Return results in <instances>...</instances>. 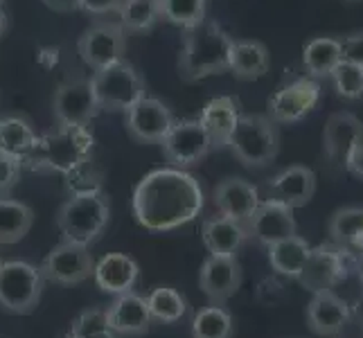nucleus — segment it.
Instances as JSON below:
<instances>
[{"label":"nucleus","instance_id":"nucleus-1","mask_svg":"<svg viewBox=\"0 0 363 338\" xmlns=\"http://www.w3.org/2000/svg\"><path fill=\"white\" fill-rule=\"evenodd\" d=\"M206 203L203 187L192 174L179 167L149 171L135 185L133 217L152 232H167L194 221Z\"/></svg>","mask_w":363,"mask_h":338},{"label":"nucleus","instance_id":"nucleus-2","mask_svg":"<svg viewBox=\"0 0 363 338\" xmlns=\"http://www.w3.org/2000/svg\"><path fill=\"white\" fill-rule=\"evenodd\" d=\"M95 137L89 127L57 124L55 129L36 135L32 152L25 156L23 165L41 174H64L72 176L74 171L86 167L93 154Z\"/></svg>","mask_w":363,"mask_h":338},{"label":"nucleus","instance_id":"nucleus-3","mask_svg":"<svg viewBox=\"0 0 363 338\" xmlns=\"http://www.w3.org/2000/svg\"><path fill=\"white\" fill-rule=\"evenodd\" d=\"M233 36L217 21L203 18L185 30V41L179 57V72L185 81H199L210 74L228 72Z\"/></svg>","mask_w":363,"mask_h":338},{"label":"nucleus","instance_id":"nucleus-4","mask_svg":"<svg viewBox=\"0 0 363 338\" xmlns=\"http://www.w3.org/2000/svg\"><path fill=\"white\" fill-rule=\"evenodd\" d=\"M111 221V201L99 185L74 190L57 212V228L64 242L91 246Z\"/></svg>","mask_w":363,"mask_h":338},{"label":"nucleus","instance_id":"nucleus-5","mask_svg":"<svg viewBox=\"0 0 363 338\" xmlns=\"http://www.w3.org/2000/svg\"><path fill=\"white\" fill-rule=\"evenodd\" d=\"M228 147L244 167H267L280 152V133L269 116H240Z\"/></svg>","mask_w":363,"mask_h":338},{"label":"nucleus","instance_id":"nucleus-6","mask_svg":"<svg viewBox=\"0 0 363 338\" xmlns=\"http://www.w3.org/2000/svg\"><path fill=\"white\" fill-rule=\"evenodd\" d=\"M43 273L30 261L11 259L0 264V307L9 314H32L43 295Z\"/></svg>","mask_w":363,"mask_h":338},{"label":"nucleus","instance_id":"nucleus-7","mask_svg":"<svg viewBox=\"0 0 363 338\" xmlns=\"http://www.w3.org/2000/svg\"><path fill=\"white\" fill-rule=\"evenodd\" d=\"M91 84L102 111H127L145 95V81L127 59L95 70Z\"/></svg>","mask_w":363,"mask_h":338},{"label":"nucleus","instance_id":"nucleus-8","mask_svg":"<svg viewBox=\"0 0 363 338\" xmlns=\"http://www.w3.org/2000/svg\"><path fill=\"white\" fill-rule=\"evenodd\" d=\"M350 261H352V255L345 253L343 248L334 244H320L311 248L305 266L296 280L309 293L332 291L334 286H339L347 278Z\"/></svg>","mask_w":363,"mask_h":338},{"label":"nucleus","instance_id":"nucleus-9","mask_svg":"<svg viewBox=\"0 0 363 338\" xmlns=\"http://www.w3.org/2000/svg\"><path fill=\"white\" fill-rule=\"evenodd\" d=\"M162 156L169 167L187 169L199 165L210 154V137L199 120H174L172 129L162 137Z\"/></svg>","mask_w":363,"mask_h":338},{"label":"nucleus","instance_id":"nucleus-10","mask_svg":"<svg viewBox=\"0 0 363 338\" xmlns=\"http://www.w3.org/2000/svg\"><path fill=\"white\" fill-rule=\"evenodd\" d=\"M39 269L45 280L55 284L72 286V284H82L93 278L95 257L89 246L61 240V244H57L45 255L43 264Z\"/></svg>","mask_w":363,"mask_h":338},{"label":"nucleus","instance_id":"nucleus-11","mask_svg":"<svg viewBox=\"0 0 363 338\" xmlns=\"http://www.w3.org/2000/svg\"><path fill=\"white\" fill-rule=\"evenodd\" d=\"M79 55L86 66L93 70L106 68L116 61L124 59V50H127V32L120 23L99 21L93 23L89 30L79 36Z\"/></svg>","mask_w":363,"mask_h":338},{"label":"nucleus","instance_id":"nucleus-12","mask_svg":"<svg viewBox=\"0 0 363 338\" xmlns=\"http://www.w3.org/2000/svg\"><path fill=\"white\" fill-rule=\"evenodd\" d=\"M55 120L57 124H72V127H89L91 120L99 116V104L91 79L74 77L64 81L55 93Z\"/></svg>","mask_w":363,"mask_h":338},{"label":"nucleus","instance_id":"nucleus-13","mask_svg":"<svg viewBox=\"0 0 363 338\" xmlns=\"http://www.w3.org/2000/svg\"><path fill=\"white\" fill-rule=\"evenodd\" d=\"M320 102V84L314 77H300L269 99L267 116L275 124H294L307 118Z\"/></svg>","mask_w":363,"mask_h":338},{"label":"nucleus","instance_id":"nucleus-14","mask_svg":"<svg viewBox=\"0 0 363 338\" xmlns=\"http://www.w3.org/2000/svg\"><path fill=\"white\" fill-rule=\"evenodd\" d=\"M127 131L135 142L143 145H156L162 142V137L174 124L172 111L156 97L143 95L133 106L127 111Z\"/></svg>","mask_w":363,"mask_h":338},{"label":"nucleus","instance_id":"nucleus-15","mask_svg":"<svg viewBox=\"0 0 363 338\" xmlns=\"http://www.w3.org/2000/svg\"><path fill=\"white\" fill-rule=\"evenodd\" d=\"M244 225L248 230V237H253L257 244L267 246V248L275 242L286 240V237L298 235V223L294 217V210L284 203L271 201V198L262 201Z\"/></svg>","mask_w":363,"mask_h":338},{"label":"nucleus","instance_id":"nucleus-16","mask_svg":"<svg viewBox=\"0 0 363 338\" xmlns=\"http://www.w3.org/2000/svg\"><path fill=\"white\" fill-rule=\"evenodd\" d=\"M242 286V266L237 257L210 255L199 271V289L210 305H223Z\"/></svg>","mask_w":363,"mask_h":338},{"label":"nucleus","instance_id":"nucleus-17","mask_svg":"<svg viewBox=\"0 0 363 338\" xmlns=\"http://www.w3.org/2000/svg\"><path fill=\"white\" fill-rule=\"evenodd\" d=\"M106 322L120 338H138L145 336L152 327V314H149L147 298L135 291H127L113 298L106 309Z\"/></svg>","mask_w":363,"mask_h":338},{"label":"nucleus","instance_id":"nucleus-18","mask_svg":"<svg viewBox=\"0 0 363 338\" xmlns=\"http://www.w3.org/2000/svg\"><path fill=\"white\" fill-rule=\"evenodd\" d=\"M363 140V122L354 116V113L339 111L332 113L325 122L323 129V149L325 156H328L336 165L345 167V160L350 152Z\"/></svg>","mask_w":363,"mask_h":338},{"label":"nucleus","instance_id":"nucleus-19","mask_svg":"<svg viewBox=\"0 0 363 338\" xmlns=\"http://www.w3.org/2000/svg\"><path fill=\"white\" fill-rule=\"evenodd\" d=\"M316 192V174L314 169L294 165L273 176L267 185V194L271 201L289 205L291 210L307 205Z\"/></svg>","mask_w":363,"mask_h":338},{"label":"nucleus","instance_id":"nucleus-20","mask_svg":"<svg viewBox=\"0 0 363 338\" xmlns=\"http://www.w3.org/2000/svg\"><path fill=\"white\" fill-rule=\"evenodd\" d=\"M212 201H215V208L221 217L246 223L248 217L255 212V208L262 203V198H259V190L253 183L235 176V179L221 181L215 187Z\"/></svg>","mask_w":363,"mask_h":338},{"label":"nucleus","instance_id":"nucleus-21","mask_svg":"<svg viewBox=\"0 0 363 338\" xmlns=\"http://www.w3.org/2000/svg\"><path fill=\"white\" fill-rule=\"evenodd\" d=\"M138 278H140V266L138 261L124 253H108L99 261H95L93 280L104 293L120 295L133 291Z\"/></svg>","mask_w":363,"mask_h":338},{"label":"nucleus","instance_id":"nucleus-22","mask_svg":"<svg viewBox=\"0 0 363 338\" xmlns=\"http://www.w3.org/2000/svg\"><path fill=\"white\" fill-rule=\"evenodd\" d=\"M350 307L343 298L334 295L332 291L311 293L307 305V325L318 336H336L350 322Z\"/></svg>","mask_w":363,"mask_h":338},{"label":"nucleus","instance_id":"nucleus-23","mask_svg":"<svg viewBox=\"0 0 363 338\" xmlns=\"http://www.w3.org/2000/svg\"><path fill=\"white\" fill-rule=\"evenodd\" d=\"M240 120V108L233 97H215L203 106L199 122L206 129L212 149H223L228 147L230 135Z\"/></svg>","mask_w":363,"mask_h":338},{"label":"nucleus","instance_id":"nucleus-24","mask_svg":"<svg viewBox=\"0 0 363 338\" xmlns=\"http://www.w3.org/2000/svg\"><path fill=\"white\" fill-rule=\"evenodd\" d=\"M201 237H203V244L210 255L235 257L237 250H240L244 246V242L248 240V230L244 223L219 215V217H212V219L203 221Z\"/></svg>","mask_w":363,"mask_h":338},{"label":"nucleus","instance_id":"nucleus-25","mask_svg":"<svg viewBox=\"0 0 363 338\" xmlns=\"http://www.w3.org/2000/svg\"><path fill=\"white\" fill-rule=\"evenodd\" d=\"M269 66H271V55L264 43L233 41L228 72H233L237 79H244V81L259 79L269 72Z\"/></svg>","mask_w":363,"mask_h":338},{"label":"nucleus","instance_id":"nucleus-26","mask_svg":"<svg viewBox=\"0 0 363 338\" xmlns=\"http://www.w3.org/2000/svg\"><path fill=\"white\" fill-rule=\"evenodd\" d=\"M330 237L334 246L357 259L363 253V208L336 210L330 221Z\"/></svg>","mask_w":363,"mask_h":338},{"label":"nucleus","instance_id":"nucleus-27","mask_svg":"<svg viewBox=\"0 0 363 338\" xmlns=\"http://www.w3.org/2000/svg\"><path fill=\"white\" fill-rule=\"evenodd\" d=\"M309 253H311V246L307 244V240H303V237H298V235L286 237V240L269 246L271 269L278 275H284V278H298Z\"/></svg>","mask_w":363,"mask_h":338},{"label":"nucleus","instance_id":"nucleus-28","mask_svg":"<svg viewBox=\"0 0 363 338\" xmlns=\"http://www.w3.org/2000/svg\"><path fill=\"white\" fill-rule=\"evenodd\" d=\"M32 223L34 212L28 203L0 196V246L18 244L30 232Z\"/></svg>","mask_w":363,"mask_h":338},{"label":"nucleus","instance_id":"nucleus-29","mask_svg":"<svg viewBox=\"0 0 363 338\" xmlns=\"http://www.w3.org/2000/svg\"><path fill=\"white\" fill-rule=\"evenodd\" d=\"M341 61V39L334 36H316L303 50V64L309 72V77L320 79L330 77L332 70Z\"/></svg>","mask_w":363,"mask_h":338},{"label":"nucleus","instance_id":"nucleus-30","mask_svg":"<svg viewBox=\"0 0 363 338\" xmlns=\"http://www.w3.org/2000/svg\"><path fill=\"white\" fill-rule=\"evenodd\" d=\"M36 142V131L32 122L23 116H5L0 118V152L25 160Z\"/></svg>","mask_w":363,"mask_h":338},{"label":"nucleus","instance_id":"nucleus-31","mask_svg":"<svg viewBox=\"0 0 363 338\" xmlns=\"http://www.w3.org/2000/svg\"><path fill=\"white\" fill-rule=\"evenodd\" d=\"M147 307L152 320L162 325H174L183 320V316L187 314V300L172 286H156L147 295Z\"/></svg>","mask_w":363,"mask_h":338},{"label":"nucleus","instance_id":"nucleus-32","mask_svg":"<svg viewBox=\"0 0 363 338\" xmlns=\"http://www.w3.org/2000/svg\"><path fill=\"white\" fill-rule=\"evenodd\" d=\"M124 32H149L160 18V0H124L120 11Z\"/></svg>","mask_w":363,"mask_h":338},{"label":"nucleus","instance_id":"nucleus-33","mask_svg":"<svg viewBox=\"0 0 363 338\" xmlns=\"http://www.w3.org/2000/svg\"><path fill=\"white\" fill-rule=\"evenodd\" d=\"M194 338H230L233 336V316L221 305L203 307L192 320Z\"/></svg>","mask_w":363,"mask_h":338},{"label":"nucleus","instance_id":"nucleus-34","mask_svg":"<svg viewBox=\"0 0 363 338\" xmlns=\"http://www.w3.org/2000/svg\"><path fill=\"white\" fill-rule=\"evenodd\" d=\"M206 0H160V18L190 30L206 18Z\"/></svg>","mask_w":363,"mask_h":338},{"label":"nucleus","instance_id":"nucleus-35","mask_svg":"<svg viewBox=\"0 0 363 338\" xmlns=\"http://www.w3.org/2000/svg\"><path fill=\"white\" fill-rule=\"evenodd\" d=\"M74 338H120L108 327L104 309H89L79 314L66 329Z\"/></svg>","mask_w":363,"mask_h":338},{"label":"nucleus","instance_id":"nucleus-36","mask_svg":"<svg viewBox=\"0 0 363 338\" xmlns=\"http://www.w3.org/2000/svg\"><path fill=\"white\" fill-rule=\"evenodd\" d=\"M334 89L345 99H359L363 95V66L350 64V61H339V66L332 70Z\"/></svg>","mask_w":363,"mask_h":338},{"label":"nucleus","instance_id":"nucleus-37","mask_svg":"<svg viewBox=\"0 0 363 338\" xmlns=\"http://www.w3.org/2000/svg\"><path fill=\"white\" fill-rule=\"evenodd\" d=\"M21 171H23V160L0 152V196H9V192L21 181Z\"/></svg>","mask_w":363,"mask_h":338},{"label":"nucleus","instance_id":"nucleus-38","mask_svg":"<svg viewBox=\"0 0 363 338\" xmlns=\"http://www.w3.org/2000/svg\"><path fill=\"white\" fill-rule=\"evenodd\" d=\"M341 59L363 66V30L352 32L345 39H341Z\"/></svg>","mask_w":363,"mask_h":338},{"label":"nucleus","instance_id":"nucleus-39","mask_svg":"<svg viewBox=\"0 0 363 338\" xmlns=\"http://www.w3.org/2000/svg\"><path fill=\"white\" fill-rule=\"evenodd\" d=\"M124 0H82V11L91 16H106V14H118Z\"/></svg>","mask_w":363,"mask_h":338},{"label":"nucleus","instance_id":"nucleus-40","mask_svg":"<svg viewBox=\"0 0 363 338\" xmlns=\"http://www.w3.org/2000/svg\"><path fill=\"white\" fill-rule=\"evenodd\" d=\"M345 169L357 179H363V140L350 152L347 160H345Z\"/></svg>","mask_w":363,"mask_h":338},{"label":"nucleus","instance_id":"nucleus-41","mask_svg":"<svg viewBox=\"0 0 363 338\" xmlns=\"http://www.w3.org/2000/svg\"><path fill=\"white\" fill-rule=\"evenodd\" d=\"M43 5L52 11H59V14H70V11H77L82 7V0H43Z\"/></svg>","mask_w":363,"mask_h":338},{"label":"nucleus","instance_id":"nucleus-42","mask_svg":"<svg viewBox=\"0 0 363 338\" xmlns=\"http://www.w3.org/2000/svg\"><path fill=\"white\" fill-rule=\"evenodd\" d=\"M354 271H357V278H359L361 289H363V253L354 259Z\"/></svg>","mask_w":363,"mask_h":338},{"label":"nucleus","instance_id":"nucleus-43","mask_svg":"<svg viewBox=\"0 0 363 338\" xmlns=\"http://www.w3.org/2000/svg\"><path fill=\"white\" fill-rule=\"evenodd\" d=\"M7 32V14L3 11V5H0V36Z\"/></svg>","mask_w":363,"mask_h":338},{"label":"nucleus","instance_id":"nucleus-44","mask_svg":"<svg viewBox=\"0 0 363 338\" xmlns=\"http://www.w3.org/2000/svg\"><path fill=\"white\" fill-rule=\"evenodd\" d=\"M61 338H74V336H70V334L66 332V334H64V336H61Z\"/></svg>","mask_w":363,"mask_h":338},{"label":"nucleus","instance_id":"nucleus-45","mask_svg":"<svg viewBox=\"0 0 363 338\" xmlns=\"http://www.w3.org/2000/svg\"><path fill=\"white\" fill-rule=\"evenodd\" d=\"M3 3H5V0H0V5H3Z\"/></svg>","mask_w":363,"mask_h":338},{"label":"nucleus","instance_id":"nucleus-46","mask_svg":"<svg viewBox=\"0 0 363 338\" xmlns=\"http://www.w3.org/2000/svg\"><path fill=\"white\" fill-rule=\"evenodd\" d=\"M0 264H3V261H0Z\"/></svg>","mask_w":363,"mask_h":338}]
</instances>
